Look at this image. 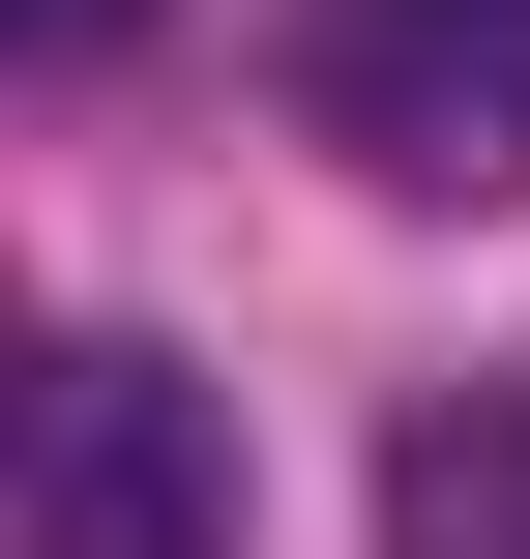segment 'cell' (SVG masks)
<instances>
[{
	"label": "cell",
	"instance_id": "cell-1",
	"mask_svg": "<svg viewBox=\"0 0 530 559\" xmlns=\"http://www.w3.org/2000/svg\"><path fill=\"white\" fill-rule=\"evenodd\" d=\"M295 88L354 177L413 206H530V0H295Z\"/></svg>",
	"mask_w": 530,
	"mask_h": 559
},
{
	"label": "cell",
	"instance_id": "cell-2",
	"mask_svg": "<svg viewBox=\"0 0 530 559\" xmlns=\"http://www.w3.org/2000/svg\"><path fill=\"white\" fill-rule=\"evenodd\" d=\"M30 559H236V442L177 354H30Z\"/></svg>",
	"mask_w": 530,
	"mask_h": 559
},
{
	"label": "cell",
	"instance_id": "cell-3",
	"mask_svg": "<svg viewBox=\"0 0 530 559\" xmlns=\"http://www.w3.org/2000/svg\"><path fill=\"white\" fill-rule=\"evenodd\" d=\"M384 559H530V383H472V413L384 442Z\"/></svg>",
	"mask_w": 530,
	"mask_h": 559
},
{
	"label": "cell",
	"instance_id": "cell-4",
	"mask_svg": "<svg viewBox=\"0 0 530 559\" xmlns=\"http://www.w3.org/2000/svg\"><path fill=\"white\" fill-rule=\"evenodd\" d=\"M0 29H30V59H118V29H148V0H0Z\"/></svg>",
	"mask_w": 530,
	"mask_h": 559
}]
</instances>
